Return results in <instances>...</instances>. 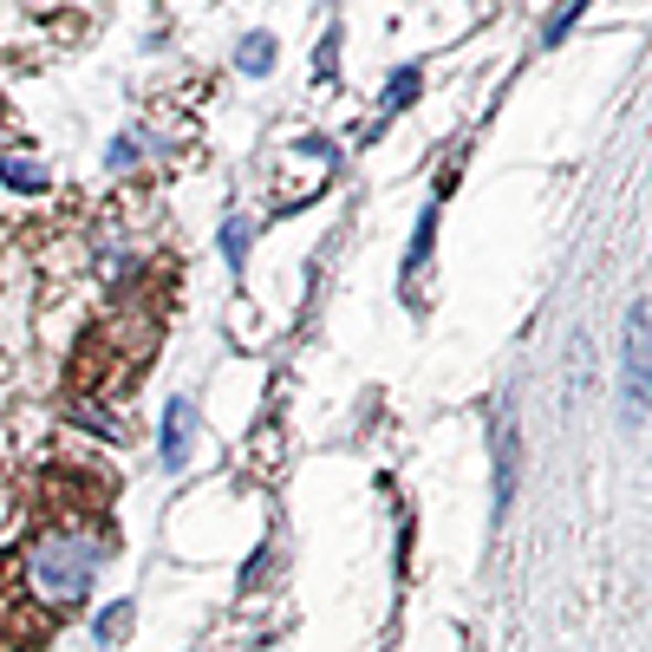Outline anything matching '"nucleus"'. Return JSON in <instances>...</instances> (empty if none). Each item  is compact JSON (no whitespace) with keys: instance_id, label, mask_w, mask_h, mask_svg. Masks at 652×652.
I'll return each instance as SVG.
<instances>
[{"instance_id":"nucleus-1","label":"nucleus","mask_w":652,"mask_h":652,"mask_svg":"<svg viewBox=\"0 0 652 652\" xmlns=\"http://www.w3.org/2000/svg\"><path fill=\"white\" fill-rule=\"evenodd\" d=\"M98 562H105L98 542H85V535H46V542L33 548V580L46 587L53 607H78V600L92 594Z\"/></svg>"},{"instance_id":"nucleus-2","label":"nucleus","mask_w":652,"mask_h":652,"mask_svg":"<svg viewBox=\"0 0 652 652\" xmlns=\"http://www.w3.org/2000/svg\"><path fill=\"white\" fill-rule=\"evenodd\" d=\"M627 418H646V300H633L627 313Z\"/></svg>"},{"instance_id":"nucleus-3","label":"nucleus","mask_w":652,"mask_h":652,"mask_svg":"<svg viewBox=\"0 0 652 652\" xmlns=\"http://www.w3.org/2000/svg\"><path fill=\"white\" fill-rule=\"evenodd\" d=\"M190 437H196V405L190 398H170L163 405V470H183L190 463Z\"/></svg>"},{"instance_id":"nucleus-4","label":"nucleus","mask_w":652,"mask_h":652,"mask_svg":"<svg viewBox=\"0 0 652 652\" xmlns=\"http://www.w3.org/2000/svg\"><path fill=\"white\" fill-rule=\"evenodd\" d=\"M515 503V418L503 411V431H496V522Z\"/></svg>"},{"instance_id":"nucleus-5","label":"nucleus","mask_w":652,"mask_h":652,"mask_svg":"<svg viewBox=\"0 0 652 652\" xmlns=\"http://www.w3.org/2000/svg\"><path fill=\"white\" fill-rule=\"evenodd\" d=\"M275 66V33H248L242 46H235V73H248V78H261Z\"/></svg>"},{"instance_id":"nucleus-6","label":"nucleus","mask_w":652,"mask_h":652,"mask_svg":"<svg viewBox=\"0 0 652 652\" xmlns=\"http://www.w3.org/2000/svg\"><path fill=\"white\" fill-rule=\"evenodd\" d=\"M248 242H255V228H248L242 216H228V222H222V261H228L235 275H242V261H248Z\"/></svg>"},{"instance_id":"nucleus-7","label":"nucleus","mask_w":652,"mask_h":652,"mask_svg":"<svg viewBox=\"0 0 652 652\" xmlns=\"http://www.w3.org/2000/svg\"><path fill=\"white\" fill-rule=\"evenodd\" d=\"M418 85H425V73H418V66H398V73H392V85H385V111H405V105L418 98Z\"/></svg>"},{"instance_id":"nucleus-8","label":"nucleus","mask_w":652,"mask_h":652,"mask_svg":"<svg viewBox=\"0 0 652 652\" xmlns=\"http://www.w3.org/2000/svg\"><path fill=\"white\" fill-rule=\"evenodd\" d=\"M0 177H7L13 190H46V170L26 163V157H0Z\"/></svg>"},{"instance_id":"nucleus-9","label":"nucleus","mask_w":652,"mask_h":652,"mask_svg":"<svg viewBox=\"0 0 652 652\" xmlns=\"http://www.w3.org/2000/svg\"><path fill=\"white\" fill-rule=\"evenodd\" d=\"M580 7H587V0H562V7L548 13V26H542V46H555V40H568V26L580 20Z\"/></svg>"},{"instance_id":"nucleus-10","label":"nucleus","mask_w":652,"mask_h":652,"mask_svg":"<svg viewBox=\"0 0 652 652\" xmlns=\"http://www.w3.org/2000/svg\"><path fill=\"white\" fill-rule=\"evenodd\" d=\"M125 627H131V600H118V607H105V613H98V640H105V646H111Z\"/></svg>"},{"instance_id":"nucleus-11","label":"nucleus","mask_w":652,"mask_h":652,"mask_svg":"<svg viewBox=\"0 0 652 652\" xmlns=\"http://www.w3.org/2000/svg\"><path fill=\"white\" fill-rule=\"evenodd\" d=\"M431 210H425V222H418V235H411V268H418V261H425V255H431Z\"/></svg>"},{"instance_id":"nucleus-12","label":"nucleus","mask_w":652,"mask_h":652,"mask_svg":"<svg viewBox=\"0 0 652 652\" xmlns=\"http://www.w3.org/2000/svg\"><path fill=\"white\" fill-rule=\"evenodd\" d=\"M111 157V170H125V163H138V138H118V145L105 150Z\"/></svg>"}]
</instances>
